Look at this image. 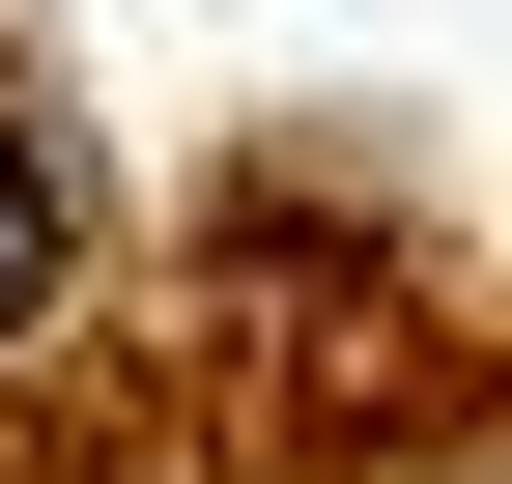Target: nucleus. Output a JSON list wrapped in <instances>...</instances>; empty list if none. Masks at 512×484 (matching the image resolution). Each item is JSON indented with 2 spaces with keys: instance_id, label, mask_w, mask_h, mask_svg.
<instances>
[{
  "instance_id": "1",
  "label": "nucleus",
  "mask_w": 512,
  "mask_h": 484,
  "mask_svg": "<svg viewBox=\"0 0 512 484\" xmlns=\"http://www.w3.org/2000/svg\"><path fill=\"white\" fill-rule=\"evenodd\" d=\"M57 285H86V171H57V143H29V114H0V342H29V314H57Z\"/></svg>"
}]
</instances>
